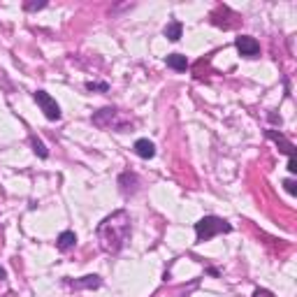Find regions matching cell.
Here are the masks:
<instances>
[{"mask_svg": "<svg viewBox=\"0 0 297 297\" xmlns=\"http://www.w3.org/2000/svg\"><path fill=\"white\" fill-rule=\"evenodd\" d=\"M130 237V218L123 212H114L98 225V239L107 253H119Z\"/></svg>", "mask_w": 297, "mask_h": 297, "instance_id": "1", "label": "cell"}, {"mask_svg": "<svg viewBox=\"0 0 297 297\" xmlns=\"http://www.w3.org/2000/svg\"><path fill=\"white\" fill-rule=\"evenodd\" d=\"M221 232H232V225L227 221L218 216H204L195 223V235H197V244L200 242H209L212 237L221 235Z\"/></svg>", "mask_w": 297, "mask_h": 297, "instance_id": "2", "label": "cell"}, {"mask_svg": "<svg viewBox=\"0 0 297 297\" xmlns=\"http://www.w3.org/2000/svg\"><path fill=\"white\" fill-rule=\"evenodd\" d=\"M35 102L40 105V109L44 111V116L49 121H58V119H61V107H58V102H56L47 91H35Z\"/></svg>", "mask_w": 297, "mask_h": 297, "instance_id": "3", "label": "cell"}, {"mask_svg": "<svg viewBox=\"0 0 297 297\" xmlns=\"http://www.w3.org/2000/svg\"><path fill=\"white\" fill-rule=\"evenodd\" d=\"M235 47H237V51L242 56H246V58H256V56L260 54V44H258V40L251 35H239L235 40Z\"/></svg>", "mask_w": 297, "mask_h": 297, "instance_id": "4", "label": "cell"}, {"mask_svg": "<svg viewBox=\"0 0 297 297\" xmlns=\"http://www.w3.org/2000/svg\"><path fill=\"white\" fill-rule=\"evenodd\" d=\"M65 283L70 288H75V290H86V288H100V277H96V274H88V277H81V279H65Z\"/></svg>", "mask_w": 297, "mask_h": 297, "instance_id": "5", "label": "cell"}, {"mask_svg": "<svg viewBox=\"0 0 297 297\" xmlns=\"http://www.w3.org/2000/svg\"><path fill=\"white\" fill-rule=\"evenodd\" d=\"M132 149H135V153H137V156H140V158H144V161H149V158H153V156H156V144H153L151 140H146V137L137 140Z\"/></svg>", "mask_w": 297, "mask_h": 297, "instance_id": "6", "label": "cell"}, {"mask_svg": "<svg viewBox=\"0 0 297 297\" xmlns=\"http://www.w3.org/2000/svg\"><path fill=\"white\" fill-rule=\"evenodd\" d=\"M267 137H269L272 142H277V144L281 146V151L286 153L288 158H295V144H292V142H288L286 137L281 135V132H277V130H267Z\"/></svg>", "mask_w": 297, "mask_h": 297, "instance_id": "7", "label": "cell"}, {"mask_svg": "<svg viewBox=\"0 0 297 297\" xmlns=\"http://www.w3.org/2000/svg\"><path fill=\"white\" fill-rule=\"evenodd\" d=\"M77 246V235L72 230H65V232H61L58 235V239H56V248L58 251H70V248H75Z\"/></svg>", "mask_w": 297, "mask_h": 297, "instance_id": "8", "label": "cell"}, {"mask_svg": "<svg viewBox=\"0 0 297 297\" xmlns=\"http://www.w3.org/2000/svg\"><path fill=\"white\" fill-rule=\"evenodd\" d=\"M165 63H167V67H172L176 72H186V67H188L186 56H181V54H170L165 58Z\"/></svg>", "mask_w": 297, "mask_h": 297, "instance_id": "9", "label": "cell"}, {"mask_svg": "<svg viewBox=\"0 0 297 297\" xmlns=\"http://www.w3.org/2000/svg\"><path fill=\"white\" fill-rule=\"evenodd\" d=\"M165 37L167 40H172V42H176V40H181V33H184V26L179 24V21H170V24L165 26Z\"/></svg>", "mask_w": 297, "mask_h": 297, "instance_id": "10", "label": "cell"}, {"mask_svg": "<svg viewBox=\"0 0 297 297\" xmlns=\"http://www.w3.org/2000/svg\"><path fill=\"white\" fill-rule=\"evenodd\" d=\"M31 146H33V151H35V153H37V156H40V158H47V156H49V151H47L44 142H42L40 137L31 135Z\"/></svg>", "mask_w": 297, "mask_h": 297, "instance_id": "11", "label": "cell"}, {"mask_svg": "<svg viewBox=\"0 0 297 297\" xmlns=\"http://www.w3.org/2000/svg\"><path fill=\"white\" fill-rule=\"evenodd\" d=\"M86 88H88V91H102V93H105L109 86H107V84H98V81H86Z\"/></svg>", "mask_w": 297, "mask_h": 297, "instance_id": "12", "label": "cell"}, {"mask_svg": "<svg viewBox=\"0 0 297 297\" xmlns=\"http://www.w3.org/2000/svg\"><path fill=\"white\" fill-rule=\"evenodd\" d=\"M42 7H47V3H26L24 10L26 12H35V10H42Z\"/></svg>", "mask_w": 297, "mask_h": 297, "instance_id": "13", "label": "cell"}, {"mask_svg": "<svg viewBox=\"0 0 297 297\" xmlns=\"http://www.w3.org/2000/svg\"><path fill=\"white\" fill-rule=\"evenodd\" d=\"M283 186H286V191L290 193V195H297V184L292 181V179H286V181H283Z\"/></svg>", "mask_w": 297, "mask_h": 297, "instance_id": "14", "label": "cell"}, {"mask_svg": "<svg viewBox=\"0 0 297 297\" xmlns=\"http://www.w3.org/2000/svg\"><path fill=\"white\" fill-rule=\"evenodd\" d=\"M253 297H274V295L269 290H262V288H258V290L253 292Z\"/></svg>", "mask_w": 297, "mask_h": 297, "instance_id": "15", "label": "cell"}, {"mask_svg": "<svg viewBox=\"0 0 297 297\" xmlns=\"http://www.w3.org/2000/svg\"><path fill=\"white\" fill-rule=\"evenodd\" d=\"M288 172H290V174H295V172H297V163H295V158H288Z\"/></svg>", "mask_w": 297, "mask_h": 297, "instance_id": "16", "label": "cell"}, {"mask_svg": "<svg viewBox=\"0 0 297 297\" xmlns=\"http://www.w3.org/2000/svg\"><path fill=\"white\" fill-rule=\"evenodd\" d=\"M0 279H7V272L3 269V267H0Z\"/></svg>", "mask_w": 297, "mask_h": 297, "instance_id": "17", "label": "cell"}]
</instances>
